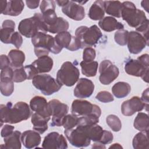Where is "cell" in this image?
<instances>
[{
  "mask_svg": "<svg viewBox=\"0 0 149 149\" xmlns=\"http://www.w3.org/2000/svg\"><path fill=\"white\" fill-rule=\"evenodd\" d=\"M141 100L148 107V88H147L142 93Z\"/></svg>",
  "mask_w": 149,
  "mask_h": 149,
  "instance_id": "obj_53",
  "label": "cell"
},
{
  "mask_svg": "<svg viewBox=\"0 0 149 149\" xmlns=\"http://www.w3.org/2000/svg\"><path fill=\"white\" fill-rule=\"evenodd\" d=\"M131 91L130 85L124 81H119L112 87L113 94L118 98H123L129 95Z\"/></svg>",
  "mask_w": 149,
  "mask_h": 149,
  "instance_id": "obj_30",
  "label": "cell"
},
{
  "mask_svg": "<svg viewBox=\"0 0 149 149\" xmlns=\"http://www.w3.org/2000/svg\"><path fill=\"white\" fill-rule=\"evenodd\" d=\"M148 1H141V6L148 12Z\"/></svg>",
  "mask_w": 149,
  "mask_h": 149,
  "instance_id": "obj_56",
  "label": "cell"
},
{
  "mask_svg": "<svg viewBox=\"0 0 149 149\" xmlns=\"http://www.w3.org/2000/svg\"><path fill=\"white\" fill-rule=\"evenodd\" d=\"M148 132H140L137 133L133 139L132 145L135 149H148Z\"/></svg>",
  "mask_w": 149,
  "mask_h": 149,
  "instance_id": "obj_31",
  "label": "cell"
},
{
  "mask_svg": "<svg viewBox=\"0 0 149 149\" xmlns=\"http://www.w3.org/2000/svg\"><path fill=\"white\" fill-rule=\"evenodd\" d=\"M96 56V52L94 48L91 47H87L84 49L83 52V61L90 62L94 61Z\"/></svg>",
  "mask_w": 149,
  "mask_h": 149,
  "instance_id": "obj_42",
  "label": "cell"
},
{
  "mask_svg": "<svg viewBox=\"0 0 149 149\" xmlns=\"http://www.w3.org/2000/svg\"><path fill=\"white\" fill-rule=\"evenodd\" d=\"M133 126L140 132H148V115L146 113L139 112L134 119Z\"/></svg>",
  "mask_w": 149,
  "mask_h": 149,
  "instance_id": "obj_32",
  "label": "cell"
},
{
  "mask_svg": "<svg viewBox=\"0 0 149 149\" xmlns=\"http://www.w3.org/2000/svg\"><path fill=\"white\" fill-rule=\"evenodd\" d=\"M93 148H105L104 144L100 142H95V143L92 146Z\"/></svg>",
  "mask_w": 149,
  "mask_h": 149,
  "instance_id": "obj_55",
  "label": "cell"
},
{
  "mask_svg": "<svg viewBox=\"0 0 149 149\" xmlns=\"http://www.w3.org/2000/svg\"><path fill=\"white\" fill-rule=\"evenodd\" d=\"M68 1H66H66H56L55 2L57 3V5L59 6H61L62 8L68 3Z\"/></svg>",
  "mask_w": 149,
  "mask_h": 149,
  "instance_id": "obj_57",
  "label": "cell"
},
{
  "mask_svg": "<svg viewBox=\"0 0 149 149\" xmlns=\"http://www.w3.org/2000/svg\"><path fill=\"white\" fill-rule=\"evenodd\" d=\"M91 141L99 142L102 137L104 130L97 124L84 126Z\"/></svg>",
  "mask_w": 149,
  "mask_h": 149,
  "instance_id": "obj_33",
  "label": "cell"
},
{
  "mask_svg": "<svg viewBox=\"0 0 149 149\" xmlns=\"http://www.w3.org/2000/svg\"><path fill=\"white\" fill-rule=\"evenodd\" d=\"M55 1H42L40 5V9L41 13L49 10L55 9Z\"/></svg>",
  "mask_w": 149,
  "mask_h": 149,
  "instance_id": "obj_45",
  "label": "cell"
},
{
  "mask_svg": "<svg viewBox=\"0 0 149 149\" xmlns=\"http://www.w3.org/2000/svg\"><path fill=\"white\" fill-rule=\"evenodd\" d=\"M22 143L23 146L29 149L36 148L41 143V138L40 133L36 130H28L22 133Z\"/></svg>",
  "mask_w": 149,
  "mask_h": 149,
  "instance_id": "obj_20",
  "label": "cell"
},
{
  "mask_svg": "<svg viewBox=\"0 0 149 149\" xmlns=\"http://www.w3.org/2000/svg\"><path fill=\"white\" fill-rule=\"evenodd\" d=\"M113 136L112 133L108 130H104L102 137L99 142L105 145V144H108L112 143V141H113Z\"/></svg>",
  "mask_w": 149,
  "mask_h": 149,
  "instance_id": "obj_47",
  "label": "cell"
},
{
  "mask_svg": "<svg viewBox=\"0 0 149 149\" xmlns=\"http://www.w3.org/2000/svg\"><path fill=\"white\" fill-rule=\"evenodd\" d=\"M0 90L1 94L6 97L10 96L14 91V82L10 78L0 79Z\"/></svg>",
  "mask_w": 149,
  "mask_h": 149,
  "instance_id": "obj_36",
  "label": "cell"
},
{
  "mask_svg": "<svg viewBox=\"0 0 149 149\" xmlns=\"http://www.w3.org/2000/svg\"><path fill=\"white\" fill-rule=\"evenodd\" d=\"M75 36L79 40L81 48L91 47L95 45L102 37L100 29L95 24L88 27L81 26L75 31Z\"/></svg>",
  "mask_w": 149,
  "mask_h": 149,
  "instance_id": "obj_6",
  "label": "cell"
},
{
  "mask_svg": "<svg viewBox=\"0 0 149 149\" xmlns=\"http://www.w3.org/2000/svg\"><path fill=\"white\" fill-rule=\"evenodd\" d=\"M31 65L35 68L38 74L48 73L52 69L54 62L52 59L48 55L38 57L31 63Z\"/></svg>",
  "mask_w": 149,
  "mask_h": 149,
  "instance_id": "obj_21",
  "label": "cell"
},
{
  "mask_svg": "<svg viewBox=\"0 0 149 149\" xmlns=\"http://www.w3.org/2000/svg\"><path fill=\"white\" fill-rule=\"evenodd\" d=\"M122 148L123 147L119 143H114L109 147V148Z\"/></svg>",
  "mask_w": 149,
  "mask_h": 149,
  "instance_id": "obj_58",
  "label": "cell"
},
{
  "mask_svg": "<svg viewBox=\"0 0 149 149\" xmlns=\"http://www.w3.org/2000/svg\"><path fill=\"white\" fill-rule=\"evenodd\" d=\"M15 23L12 20H5L3 22L0 30V40L4 44H10V38L15 32Z\"/></svg>",
  "mask_w": 149,
  "mask_h": 149,
  "instance_id": "obj_22",
  "label": "cell"
},
{
  "mask_svg": "<svg viewBox=\"0 0 149 149\" xmlns=\"http://www.w3.org/2000/svg\"><path fill=\"white\" fill-rule=\"evenodd\" d=\"M69 27V22L66 19L62 17H58L56 22L48 29V32L52 34H58L61 32L67 31Z\"/></svg>",
  "mask_w": 149,
  "mask_h": 149,
  "instance_id": "obj_35",
  "label": "cell"
},
{
  "mask_svg": "<svg viewBox=\"0 0 149 149\" xmlns=\"http://www.w3.org/2000/svg\"><path fill=\"white\" fill-rule=\"evenodd\" d=\"M19 32L26 38H33L39 32H48L42 14L36 13L33 16L22 20L18 26Z\"/></svg>",
  "mask_w": 149,
  "mask_h": 149,
  "instance_id": "obj_3",
  "label": "cell"
},
{
  "mask_svg": "<svg viewBox=\"0 0 149 149\" xmlns=\"http://www.w3.org/2000/svg\"><path fill=\"white\" fill-rule=\"evenodd\" d=\"M125 70L129 75L141 77L143 81L148 83L149 56L143 54L136 59H129L125 64Z\"/></svg>",
  "mask_w": 149,
  "mask_h": 149,
  "instance_id": "obj_4",
  "label": "cell"
},
{
  "mask_svg": "<svg viewBox=\"0 0 149 149\" xmlns=\"http://www.w3.org/2000/svg\"><path fill=\"white\" fill-rule=\"evenodd\" d=\"M105 12L115 17H121L122 3L120 1H105L104 2Z\"/></svg>",
  "mask_w": 149,
  "mask_h": 149,
  "instance_id": "obj_29",
  "label": "cell"
},
{
  "mask_svg": "<svg viewBox=\"0 0 149 149\" xmlns=\"http://www.w3.org/2000/svg\"><path fill=\"white\" fill-rule=\"evenodd\" d=\"M99 73V80L104 85L111 84L119 74L118 68L109 60H104L101 62Z\"/></svg>",
  "mask_w": 149,
  "mask_h": 149,
  "instance_id": "obj_11",
  "label": "cell"
},
{
  "mask_svg": "<svg viewBox=\"0 0 149 149\" xmlns=\"http://www.w3.org/2000/svg\"><path fill=\"white\" fill-rule=\"evenodd\" d=\"M100 27L105 31L111 32L116 30L123 29L124 26L112 16H107L100 20L98 22Z\"/></svg>",
  "mask_w": 149,
  "mask_h": 149,
  "instance_id": "obj_23",
  "label": "cell"
},
{
  "mask_svg": "<svg viewBox=\"0 0 149 149\" xmlns=\"http://www.w3.org/2000/svg\"><path fill=\"white\" fill-rule=\"evenodd\" d=\"M129 31L124 29L118 30L114 34V39L115 42L121 45L124 46L127 44L128 39Z\"/></svg>",
  "mask_w": 149,
  "mask_h": 149,
  "instance_id": "obj_40",
  "label": "cell"
},
{
  "mask_svg": "<svg viewBox=\"0 0 149 149\" xmlns=\"http://www.w3.org/2000/svg\"><path fill=\"white\" fill-rule=\"evenodd\" d=\"M31 42L34 47V53L38 58L48 55L49 52L58 54L63 49L57 44L54 37L46 33H38L31 38Z\"/></svg>",
  "mask_w": 149,
  "mask_h": 149,
  "instance_id": "obj_2",
  "label": "cell"
},
{
  "mask_svg": "<svg viewBox=\"0 0 149 149\" xmlns=\"http://www.w3.org/2000/svg\"><path fill=\"white\" fill-rule=\"evenodd\" d=\"M64 133L70 144L76 147H86L91 143L84 126H76L73 129L65 130Z\"/></svg>",
  "mask_w": 149,
  "mask_h": 149,
  "instance_id": "obj_9",
  "label": "cell"
},
{
  "mask_svg": "<svg viewBox=\"0 0 149 149\" xmlns=\"http://www.w3.org/2000/svg\"><path fill=\"white\" fill-rule=\"evenodd\" d=\"M80 76L79 69L69 61L65 62L56 73V80L60 85L72 87L77 82Z\"/></svg>",
  "mask_w": 149,
  "mask_h": 149,
  "instance_id": "obj_7",
  "label": "cell"
},
{
  "mask_svg": "<svg viewBox=\"0 0 149 149\" xmlns=\"http://www.w3.org/2000/svg\"><path fill=\"white\" fill-rule=\"evenodd\" d=\"M100 116L96 114H91L84 116H80L78 119L77 126H87L97 124L99 122Z\"/></svg>",
  "mask_w": 149,
  "mask_h": 149,
  "instance_id": "obj_38",
  "label": "cell"
},
{
  "mask_svg": "<svg viewBox=\"0 0 149 149\" xmlns=\"http://www.w3.org/2000/svg\"><path fill=\"white\" fill-rule=\"evenodd\" d=\"M24 67L27 75V80H32L36 75L38 74L35 68L31 64L26 65Z\"/></svg>",
  "mask_w": 149,
  "mask_h": 149,
  "instance_id": "obj_49",
  "label": "cell"
},
{
  "mask_svg": "<svg viewBox=\"0 0 149 149\" xmlns=\"http://www.w3.org/2000/svg\"><path fill=\"white\" fill-rule=\"evenodd\" d=\"M22 133L16 130L10 135L3 138L5 143L3 148L6 149H20L22 147Z\"/></svg>",
  "mask_w": 149,
  "mask_h": 149,
  "instance_id": "obj_25",
  "label": "cell"
},
{
  "mask_svg": "<svg viewBox=\"0 0 149 149\" xmlns=\"http://www.w3.org/2000/svg\"><path fill=\"white\" fill-rule=\"evenodd\" d=\"M62 11L65 15L74 20L80 21L85 17L84 7L74 1H69L68 3L62 8Z\"/></svg>",
  "mask_w": 149,
  "mask_h": 149,
  "instance_id": "obj_19",
  "label": "cell"
},
{
  "mask_svg": "<svg viewBox=\"0 0 149 149\" xmlns=\"http://www.w3.org/2000/svg\"><path fill=\"white\" fill-rule=\"evenodd\" d=\"M40 1H26L27 6L30 9H36L37 8L40 3Z\"/></svg>",
  "mask_w": 149,
  "mask_h": 149,
  "instance_id": "obj_52",
  "label": "cell"
},
{
  "mask_svg": "<svg viewBox=\"0 0 149 149\" xmlns=\"http://www.w3.org/2000/svg\"><path fill=\"white\" fill-rule=\"evenodd\" d=\"M127 44L130 53L138 54L148 45V42L140 33L136 31H131L129 32Z\"/></svg>",
  "mask_w": 149,
  "mask_h": 149,
  "instance_id": "obj_14",
  "label": "cell"
},
{
  "mask_svg": "<svg viewBox=\"0 0 149 149\" xmlns=\"http://www.w3.org/2000/svg\"><path fill=\"white\" fill-rule=\"evenodd\" d=\"M82 73L87 77L95 76L97 72L98 63L97 61L86 62L81 61L80 63Z\"/></svg>",
  "mask_w": 149,
  "mask_h": 149,
  "instance_id": "obj_34",
  "label": "cell"
},
{
  "mask_svg": "<svg viewBox=\"0 0 149 149\" xmlns=\"http://www.w3.org/2000/svg\"><path fill=\"white\" fill-rule=\"evenodd\" d=\"M12 80L15 83H20L27 80V75L24 66L13 69Z\"/></svg>",
  "mask_w": 149,
  "mask_h": 149,
  "instance_id": "obj_41",
  "label": "cell"
},
{
  "mask_svg": "<svg viewBox=\"0 0 149 149\" xmlns=\"http://www.w3.org/2000/svg\"><path fill=\"white\" fill-rule=\"evenodd\" d=\"M54 38L57 44L62 48H65L71 51L81 49V44L78 38L67 31L58 33Z\"/></svg>",
  "mask_w": 149,
  "mask_h": 149,
  "instance_id": "obj_13",
  "label": "cell"
},
{
  "mask_svg": "<svg viewBox=\"0 0 149 149\" xmlns=\"http://www.w3.org/2000/svg\"><path fill=\"white\" fill-rule=\"evenodd\" d=\"M30 107L26 102L19 101L13 105L11 102L0 105L1 127L3 123L15 124L28 119L31 116Z\"/></svg>",
  "mask_w": 149,
  "mask_h": 149,
  "instance_id": "obj_1",
  "label": "cell"
},
{
  "mask_svg": "<svg viewBox=\"0 0 149 149\" xmlns=\"http://www.w3.org/2000/svg\"><path fill=\"white\" fill-rule=\"evenodd\" d=\"M13 75V69L10 66H8L1 69L0 79L10 78L12 79Z\"/></svg>",
  "mask_w": 149,
  "mask_h": 149,
  "instance_id": "obj_48",
  "label": "cell"
},
{
  "mask_svg": "<svg viewBox=\"0 0 149 149\" xmlns=\"http://www.w3.org/2000/svg\"><path fill=\"white\" fill-rule=\"evenodd\" d=\"M95 98L99 101L104 103L110 102L114 100L112 94L107 91H101L99 92L96 95Z\"/></svg>",
  "mask_w": 149,
  "mask_h": 149,
  "instance_id": "obj_43",
  "label": "cell"
},
{
  "mask_svg": "<svg viewBox=\"0 0 149 149\" xmlns=\"http://www.w3.org/2000/svg\"><path fill=\"white\" fill-rule=\"evenodd\" d=\"M10 66L13 69L20 68L23 66V64L25 61L24 53L19 49H12L9 51L8 55Z\"/></svg>",
  "mask_w": 149,
  "mask_h": 149,
  "instance_id": "obj_27",
  "label": "cell"
},
{
  "mask_svg": "<svg viewBox=\"0 0 149 149\" xmlns=\"http://www.w3.org/2000/svg\"><path fill=\"white\" fill-rule=\"evenodd\" d=\"M10 66L9 59L6 55H1L0 56V68L1 70L4 68Z\"/></svg>",
  "mask_w": 149,
  "mask_h": 149,
  "instance_id": "obj_51",
  "label": "cell"
},
{
  "mask_svg": "<svg viewBox=\"0 0 149 149\" xmlns=\"http://www.w3.org/2000/svg\"><path fill=\"white\" fill-rule=\"evenodd\" d=\"M51 110L52 126H62V119L67 115L69 111L68 105L62 103L58 100L54 99L48 102Z\"/></svg>",
  "mask_w": 149,
  "mask_h": 149,
  "instance_id": "obj_12",
  "label": "cell"
},
{
  "mask_svg": "<svg viewBox=\"0 0 149 149\" xmlns=\"http://www.w3.org/2000/svg\"><path fill=\"white\" fill-rule=\"evenodd\" d=\"M8 3L7 1H0V9H1V13H2L3 11L5 10L6 5Z\"/></svg>",
  "mask_w": 149,
  "mask_h": 149,
  "instance_id": "obj_54",
  "label": "cell"
},
{
  "mask_svg": "<svg viewBox=\"0 0 149 149\" xmlns=\"http://www.w3.org/2000/svg\"><path fill=\"white\" fill-rule=\"evenodd\" d=\"M106 122L113 132H119L122 128L120 119L115 115H109L106 118Z\"/></svg>",
  "mask_w": 149,
  "mask_h": 149,
  "instance_id": "obj_39",
  "label": "cell"
},
{
  "mask_svg": "<svg viewBox=\"0 0 149 149\" xmlns=\"http://www.w3.org/2000/svg\"><path fill=\"white\" fill-rule=\"evenodd\" d=\"M23 38L22 34L17 31H15L10 38V43L15 45V47L19 49L22 45Z\"/></svg>",
  "mask_w": 149,
  "mask_h": 149,
  "instance_id": "obj_44",
  "label": "cell"
},
{
  "mask_svg": "<svg viewBox=\"0 0 149 149\" xmlns=\"http://www.w3.org/2000/svg\"><path fill=\"white\" fill-rule=\"evenodd\" d=\"M104 1H95L89 9L88 15V17L93 20H100L102 19L105 15L104 8Z\"/></svg>",
  "mask_w": 149,
  "mask_h": 149,
  "instance_id": "obj_26",
  "label": "cell"
},
{
  "mask_svg": "<svg viewBox=\"0 0 149 149\" xmlns=\"http://www.w3.org/2000/svg\"><path fill=\"white\" fill-rule=\"evenodd\" d=\"M15 127L10 125H5L1 129V135L2 137H5L13 132Z\"/></svg>",
  "mask_w": 149,
  "mask_h": 149,
  "instance_id": "obj_50",
  "label": "cell"
},
{
  "mask_svg": "<svg viewBox=\"0 0 149 149\" xmlns=\"http://www.w3.org/2000/svg\"><path fill=\"white\" fill-rule=\"evenodd\" d=\"M30 109L34 112L46 118L51 116V110L47 100L41 96H35L30 101Z\"/></svg>",
  "mask_w": 149,
  "mask_h": 149,
  "instance_id": "obj_17",
  "label": "cell"
},
{
  "mask_svg": "<svg viewBox=\"0 0 149 149\" xmlns=\"http://www.w3.org/2000/svg\"><path fill=\"white\" fill-rule=\"evenodd\" d=\"M71 112L72 114L78 117L91 114H96L100 116L101 114L99 106L84 100H74L72 104Z\"/></svg>",
  "mask_w": 149,
  "mask_h": 149,
  "instance_id": "obj_10",
  "label": "cell"
},
{
  "mask_svg": "<svg viewBox=\"0 0 149 149\" xmlns=\"http://www.w3.org/2000/svg\"><path fill=\"white\" fill-rule=\"evenodd\" d=\"M32 84L45 95H52L58 92L62 87L56 80L47 74L36 75L32 79Z\"/></svg>",
  "mask_w": 149,
  "mask_h": 149,
  "instance_id": "obj_8",
  "label": "cell"
},
{
  "mask_svg": "<svg viewBox=\"0 0 149 149\" xmlns=\"http://www.w3.org/2000/svg\"><path fill=\"white\" fill-rule=\"evenodd\" d=\"M50 118H46L34 112L31 116V122L33 129L40 134H43L48 129V122Z\"/></svg>",
  "mask_w": 149,
  "mask_h": 149,
  "instance_id": "obj_24",
  "label": "cell"
},
{
  "mask_svg": "<svg viewBox=\"0 0 149 149\" xmlns=\"http://www.w3.org/2000/svg\"><path fill=\"white\" fill-rule=\"evenodd\" d=\"M78 119V116L72 113L66 115L62 119V126L64 127L65 130L73 129L77 125Z\"/></svg>",
  "mask_w": 149,
  "mask_h": 149,
  "instance_id": "obj_37",
  "label": "cell"
},
{
  "mask_svg": "<svg viewBox=\"0 0 149 149\" xmlns=\"http://www.w3.org/2000/svg\"><path fill=\"white\" fill-rule=\"evenodd\" d=\"M121 17L129 26L136 29L148 20L144 12L137 9L135 5L130 1L122 3Z\"/></svg>",
  "mask_w": 149,
  "mask_h": 149,
  "instance_id": "obj_5",
  "label": "cell"
},
{
  "mask_svg": "<svg viewBox=\"0 0 149 149\" xmlns=\"http://www.w3.org/2000/svg\"><path fill=\"white\" fill-rule=\"evenodd\" d=\"M24 6V2L21 0L9 1H8L5 10L2 14L12 16H17L22 12Z\"/></svg>",
  "mask_w": 149,
  "mask_h": 149,
  "instance_id": "obj_28",
  "label": "cell"
},
{
  "mask_svg": "<svg viewBox=\"0 0 149 149\" xmlns=\"http://www.w3.org/2000/svg\"><path fill=\"white\" fill-rule=\"evenodd\" d=\"M42 147L44 148L66 149L68 148V143L62 134L53 132L48 133L44 137Z\"/></svg>",
  "mask_w": 149,
  "mask_h": 149,
  "instance_id": "obj_16",
  "label": "cell"
},
{
  "mask_svg": "<svg viewBox=\"0 0 149 149\" xmlns=\"http://www.w3.org/2000/svg\"><path fill=\"white\" fill-rule=\"evenodd\" d=\"M147 106L137 96H134L130 99L125 101L121 105V112L125 116H132L137 112L141 111L144 108L148 111Z\"/></svg>",
  "mask_w": 149,
  "mask_h": 149,
  "instance_id": "obj_15",
  "label": "cell"
},
{
  "mask_svg": "<svg viewBox=\"0 0 149 149\" xmlns=\"http://www.w3.org/2000/svg\"><path fill=\"white\" fill-rule=\"evenodd\" d=\"M94 90V84L91 80L87 78H81L77 81L73 91V94L77 98H86L90 97Z\"/></svg>",
  "mask_w": 149,
  "mask_h": 149,
  "instance_id": "obj_18",
  "label": "cell"
},
{
  "mask_svg": "<svg viewBox=\"0 0 149 149\" xmlns=\"http://www.w3.org/2000/svg\"><path fill=\"white\" fill-rule=\"evenodd\" d=\"M148 24H149V22H148V20H147L146 22H144L143 24H141L140 26H139L136 29V31L140 33L148 42V27H149Z\"/></svg>",
  "mask_w": 149,
  "mask_h": 149,
  "instance_id": "obj_46",
  "label": "cell"
}]
</instances>
